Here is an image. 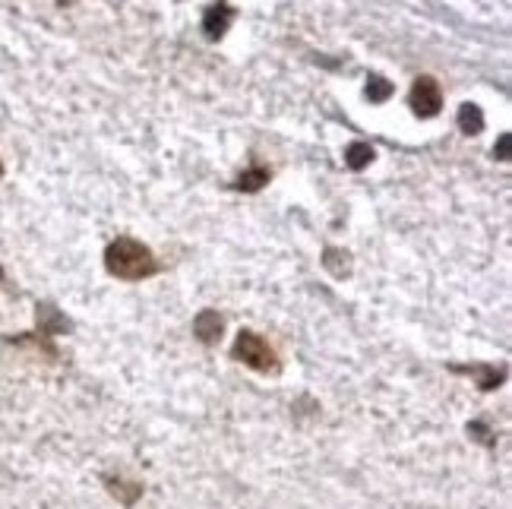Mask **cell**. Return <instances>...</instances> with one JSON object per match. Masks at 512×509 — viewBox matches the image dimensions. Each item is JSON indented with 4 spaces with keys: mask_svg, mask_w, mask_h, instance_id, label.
<instances>
[{
    "mask_svg": "<svg viewBox=\"0 0 512 509\" xmlns=\"http://www.w3.org/2000/svg\"><path fill=\"white\" fill-rule=\"evenodd\" d=\"M373 162V146L370 143H351L345 149V165L354 168V171H361Z\"/></svg>",
    "mask_w": 512,
    "mask_h": 509,
    "instance_id": "10",
    "label": "cell"
},
{
    "mask_svg": "<svg viewBox=\"0 0 512 509\" xmlns=\"http://www.w3.org/2000/svg\"><path fill=\"white\" fill-rule=\"evenodd\" d=\"M266 181H269V168H250V171H244L241 178H238V190H244V193H256V190H263L266 187Z\"/></svg>",
    "mask_w": 512,
    "mask_h": 509,
    "instance_id": "11",
    "label": "cell"
},
{
    "mask_svg": "<svg viewBox=\"0 0 512 509\" xmlns=\"http://www.w3.org/2000/svg\"><path fill=\"white\" fill-rule=\"evenodd\" d=\"M449 370L452 374L475 377L484 393H494V389L503 386V380H506V367H497V364H449Z\"/></svg>",
    "mask_w": 512,
    "mask_h": 509,
    "instance_id": "4",
    "label": "cell"
},
{
    "mask_svg": "<svg viewBox=\"0 0 512 509\" xmlns=\"http://www.w3.org/2000/svg\"><path fill=\"white\" fill-rule=\"evenodd\" d=\"M0 282H4V266H0Z\"/></svg>",
    "mask_w": 512,
    "mask_h": 509,
    "instance_id": "13",
    "label": "cell"
},
{
    "mask_svg": "<svg viewBox=\"0 0 512 509\" xmlns=\"http://www.w3.org/2000/svg\"><path fill=\"white\" fill-rule=\"evenodd\" d=\"M222 329H225V320L219 317V310H212V307H206V310H200L196 313V320H193V336L200 339L203 345H219L222 342Z\"/></svg>",
    "mask_w": 512,
    "mask_h": 509,
    "instance_id": "5",
    "label": "cell"
},
{
    "mask_svg": "<svg viewBox=\"0 0 512 509\" xmlns=\"http://www.w3.org/2000/svg\"><path fill=\"white\" fill-rule=\"evenodd\" d=\"M105 484H108V494L117 497L124 506H133L143 494V484H133V481H124V478H114V475H105Z\"/></svg>",
    "mask_w": 512,
    "mask_h": 509,
    "instance_id": "8",
    "label": "cell"
},
{
    "mask_svg": "<svg viewBox=\"0 0 512 509\" xmlns=\"http://www.w3.org/2000/svg\"><path fill=\"white\" fill-rule=\"evenodd\" d=\"M231 358L256 370V374H279L282 370V361H279V351H275L260 332H253V329H241L238 332V339H234V348H231Z\"/></svg>",
    "mask_w": 512,
    "mask_h": 509,
    "instance_id": "2",
    "label": "cell"
},
{
    "mask_svg": "<svg viewBox=\"0 0 512 509\" xmlns=\"http://www.w3.org/2000/svg\"><path fill=\"white\" fill-rule=\"evenodd\" d=\"M459 127H462V133H468V136H478V133L484 130V114H481V108H478V105H471V102H465V105L459 108Z\"/></svg>",
    "mask_w": 512,
    "mask_h": 509,
    "instance_id": "9",
    "label": "cell"
},
{
    "mask_svg": "<svg viewBox=\"0 0 512 509\" xmlns=\"http://www.w3.org/2000/svg\"><path fill=\"white\" fill-rule=\"evenodd\" d=\"M389 92H392V86L383 80V76H370V83H367V99H370V102H383V99H389Z\"/></svg>",
    "mask_w": 512,
    "mask_h": 509,
    "instance_id": "12",
    "label": "cell"
},
{
    "mask_svg": "<svg viewBox=\"0 0 512 509\" xmlns=\"http://www.w3.org/2000/svg\"><path fill=\"white\" fill-rule=\"evenodd\" d=\"M408 105L418 117H437L440 108H443V89L440 83L433 80V76H418L415 86H411V95H408Z\"/></svg>",
    "mask_w": 512,
    "mask_h": 509,
    "instance_id": "3",
    "label": "cell"
},
{
    "mask_svg": "<svg viewBox=\"0 0 512 509\" xmlns=\"http://www.w3.org/2000/svg\"><path fill=\"white\" fill-rule=\"evenodd\" d=\"M105 269L121 282H143V279H152L162 266L146 244L133 238H117L105 250Z\"/></svg>",
    "mask_w": 512,
    "mask_h": 509,
    "instance_id": "1",
    "label": "cell"
},
{
    "mask_svg": "<svg viewBox=\"0 0 512 509\" xmlns=\"http://www.w3.org/2000/svg\"><path fill=\"white\" fill-rule=\"evenodd\" d=\"M70 329V320L54 304H38V332L42 336H61Z\"/></svg>",
    "mask_w": 512,
    "mask_h": 509,
    "instance_id": "7",
    "label": "cell"
},
{
    "mask_svg": "<svg viewBox=\"0 0 512 509\" xmlns=\"http://www.w3.org/2000/svg\"><path fill=\"white\" fill-rule=\"evenodd\" d=\"M231 19H234V10H231V7H225V4H215V7H209V10H206V16H203V29H206V38H212V42H219V38L228 32Z\"/></svg>",
    "mask_w": 512,
    "mask_h": 509,
    "instance_id": "6",
    "label": "cell"
},
{
    "mask_svg": "<svg viewBox=\"0 0 512 509\" xmlns=\"http://www.w3.org/2000/svg\"><path fill=\"white\" fill-rule=\"evenodd\" d=\"M0 178H4V162H0Z\"/></svg>",
    "mask_w": 512,
    "mask_h": 509,
    "instance_id": "14",
    "label": "cell"
}]
</instances>
